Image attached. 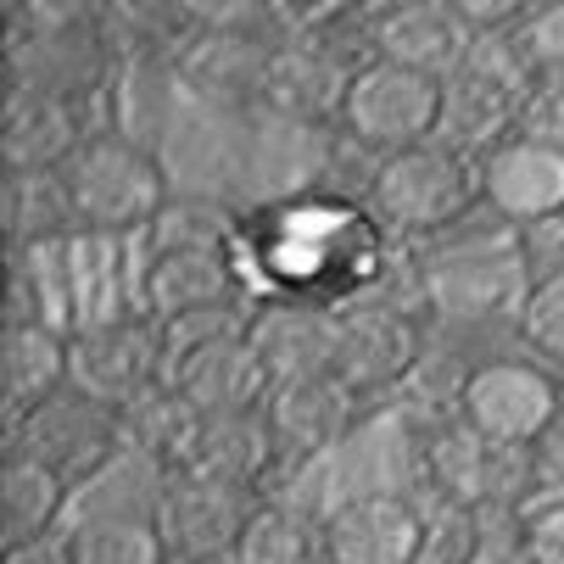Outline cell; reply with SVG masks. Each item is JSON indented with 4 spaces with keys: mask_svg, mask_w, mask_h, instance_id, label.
<instances>
[{
    "mask_svg": "<svg viewBox=\"0 0 564 564\" xmlns=\"http://www.w3.org/2000/svg\"><path fill=\"white\" fill-rule=\"evenodd\" d=\"M235 269L258 302L302 307H358V302H414L425 307V269L414 247L375 218L369 202L307 185L240 207ZM431 318V313H425Z\"/></svg>",
    "mask_w": 564,
    "mask_h": 564,
    "instance_id": "cell-1",
    "label": "cell"
},
{
    "mask_svg": "<svg viewBox=\"0 0 564 564\" xmlns=\"http://www.w3.org/2000/svg\"><path fill=\"white\" fill-rule=\"evenodd\" d=\"M542 73L547 56L536 45V29L475 34L469 56L442 78V140L469 156H487L492 145L514 140Z\"/></svg>",
    "mask_w": 564,
    "mask_h": 564,
    "instance_id": "cell-2",
    "label": "cell"
},
{
    "mask_svg": "<svg viewBox=\"0 0 564 564\" xmlns=\"http://www.w3.org/2000/svg\"><path fill=\"white\" fill-rule=\"evenodd\" d=\"M62 185L73 196L78 235H101V240H134V235L145 240L156 213L174 202L163 163L123 129H101L78 145L73 163L62 169Z\"/></svg>",
    "mask_w": 564,
    "mask_h": 564,
    "instance_id": "cell-3",
    "label": "cell"
},
{
    "mask_svg": "<svg viewBox=\"0 0 564 564\" xmlns=\"http://www.w3.org/2000/svg\"><path fill=\"white\" fill-rule=\"evenodd\" d=\"M480 202H487L480 196V156L447 140L386 156L375 174V191H369L375 218L414 252L431 247L436 235H447L453 224H464Z\"/></svg>",
    "mask_w": 564,
    "mask_h": 564,
    "instance_id": "cell-4",
    "label": "cell"
},
{
    "mask_svg": "<svg viewBox=\"0 0 564 564\" xmlns=\"http://www.w3.org/2000/svg\"><path fill=\"white\" fill-rule=\"evenodd\" d=\"M191 34L169 73L213 107H263V85L280 51L274 7H191Z\"/></svg>",
    "mask_w": 564,
    "mask_h": 564,
    "instance_id": "cell-5",
    "label": "cell"
},
{
    "mask_svg": "<svg viewBox=\"0 0 564 564\" xmlns=\"http://www.w3.org/2000/svg\"><path fill=\"white\" fill-rule=\"evenodd\" d=\"M431 358V318L414 302H358L336 318V380H347L364 402L409 391L420 364Z\"/></svg>",
    "mask_w": 564,
    "mask_h": 564,
    "instance_id": "cell-6",
    "label": "cell"
},
{
    "mask_svg": "<svg viewBox=\"0 0 564 564\" xmlns=\"http://www.w3.org/2000/svg\"><path fill=\"white\" fill-rule=\"evenodd\" d=\"M156 386H169V347L145 313H123L67 336V391H78L96 409L123 414Z\"/></svg>",
    "mask_w": 564,
    "mask_h": 564,
    "instance_id": "cell-7",
    "label": "cell"
},
{
    "mask_svg": "<svg viewBox=\"0 0 564 564\" xmlns=\"http://www.w3.org/2000/svg\"><path fill=\"white\" fill-rule=\"evenodd\" d=\"M558 409H564V380L531 364L525 352L475 358L458 397L464 425L492 447H536Z\"/></svg>",
    "mask_w": 564,
    "mask_h": 564,
    "instance_id": "cell-8",
    "label": "cell"
},
{
    "mask_svg": "<svg viewBox=\"0 0 564 564\" xmlns=\"http://www.w3.org/2000/svg\"><path fill=\"white\" fill-rule=\"evenodd\" d=\"M341 134L375 156H397V151L442 140V78L414 73V67H391V62H369L347 90Z\"/></svg>",
    "mask_w": 564,
    "mask_h": 564,
    "instance_id": "cell-9",
    "label": "cell"
},
{
    "mask_svg": "<svg viewBox=\"0 0 564 564\" xmlns=\"http://www.w3.org/2000/svg\"><path fill=\"white\" fill-rule=\"evenodd\" d=\"M7 453L40 458L73 492H85L101 475H112V464H123V436H118V414L96 409L78 391H62L7 436Z\"/></svg>",
    "mask_w": 564,
    "mask_h": 564,
    "instance_id": "cell-10",
    "label": "cell"
},
{
    "mask_svg": "<svg viewBox=\"0 0 564 564\" xmlns=\"http://www.w3.org/2000/svg\"><path fill=\"white\" fill-rule=\"evenodd\" d=\"M258 503L263 498H240L196 475H163V480H151L145 514L163 531L174 564H229Z\"/></svg>",
    "mask_w": 564,
    "mask_h": 564,
    "instance_id": "cell-11",
    "label": "cell"
},
{
    "mask_svg": "<svg viewBox=\"0 0 564 564\" xmlns=\"http://www.w3.org/2000/svg\"><path fill=\"white\" fill-rule=\"evenodd\" d=\"M431 509L414 492H358L325 514V564H420Z\"/></svg>",
    "mask_w": 564,
    "mask_h": 564,
    "instance_id": "cell-12",
    "label": "cell"
},
{
    "mask_svg": "<svg viewBox=\"0 0 564 564\" xmlns=\"http://www.w3.org/2000/svg\"><path fill=\"white\" fill-rule=\"evenodd\" d=\"M375 402H364L347 380L336 375H313V380H285L274 386L269 397V431H274V447H280V469L285 464H313L325 458L330 447H341L364 420H369Z\"/></svg>",
    "mask_w": 564,
    "mask_h": 564,
    "instance_id": "cell-13",
    "label": "cell"
},
{
    "mask_svg": "<svg viewBox=\"0 0 564 564\" xmlns=\"http://www.w3.org/2000/svg\"><path fill=\"white\" fill-rule=\"evenodd\" d=\"M169 386L191 402L202 420H240V414H263L274 397V375L247 336L229 341H207L191 352L169 358Z\"/></svg>",
    "mask_w": 564,
    "mask_h": 564,
    "instance_id": "cell-14",
    "label": "cell"
},
{
    "mask_svg": "<svg viewBox=\"0 0 564 564\" xmlns=\"http://www.w3.org/2000/svg\"><path fill=\"white\" fill-rule=\"evenodd\" d=\"M213 307H252L229 252H145L134 274V313H145L156 330L191 313Z\"/></svg>",
    "mask_w": 564,
    "mask_h": 564,
    "instance_id": "cell-15",
    "label": "cell"
},
{
    "mask_svg": "<svg viewBox=\"0 0 564 564\" xmlns=\"http://www.w3.org/2000/svg\"><path fill=\"white\" fill-rule=\"evenodd\" d=\"M358 73L364 67L341 56L330 40H280L263 85V112L296 129H341V107Z\"/></svg>",
    "mask_w": 564,
    "mask_h": 564,
    "instance_id": "cell-16",
    "label": "cell"
},
{
    "mask_svg": "<svg viewBox=\"0 0 564 564\" xmlns=\"http://www.w3.org/2000/svg\"><path fill=\"white\" fill-rule=\"evenodd\" d=\"M96 96H51V90H23L12 85L7 118H0V163L7 174H62L73 151L107 123H90Z\"/></svg>",
    "mask_w": 564,
    "mask_h": 564,
    "instance_id": "cell-17",
    "label": "cell"
},
{
    "mask_svg": "<svg viewBox=\"0 0 564 564\" xmlns=\"http://www.w3.org/2000/svg\"><path fill=\"white\" fill-rule=\"evenodd\" d=\"M369 45L375 62L447 78L469 56L475 34L458 0H386V7H369Z\"/></svg>",
    "mask_w": 564,
    "mask_h": 564,
    "instance_id": "cell-18",
    "label": "cell"
},
{
    "mask_svg": "<svg viewBox=\"0 0 564 564\" xmlns=\"http://www.w3.org/2000/svg\"><path fill=\"white\" fill-rule=\"evenodd\" d=\"M480 196L498 218H509L520 235L564 218V156L514 134L480 156Z\"/></svg>",
    "mask_w": 564,
    "mask_h": 564,
    "instance_id": "cell-19",
    "label": "cell"
},
{
    "mask_svg": "<svg viewBox=\"0 0 564 564\" xmlns=\"http://www.w3.org/2000/svg\"><path fill=\"white\" fill-rule=\"evenodd\" d=\"M336 318L341 313L302 307V302H258L252 307V347L269 364L274 386L336 369Z\"/></svg>",
    "mask_w": 564,
    "mask_h": 564,
    "instance_id": "cell-20",
    "label": "cell"
},
{
    "mask_svg": "<svg viewBox=\"0 0 564 564\" xmlns=\"http://www.w3.org/2000/svg\"><path fill=\"white\" fill-rule=\"evenodd\" d=\"M274 469H280V447H274L269 420L240 414V420H207L180 475L213 480V487H229L240 498H269Z\"/></svg>",
    "mask_w": 564,
    "mask_h": 564,
    "instance_id": "cell-21",
    "label": "cell"
},
{
    "mask_svg": "<svg viewBox=\"0 0 564 564\" xmlns=\"http://www.w3.org/2000/svg\"><path fill=\"white\" fill-rule=\"evenodd\" d=\"M67 391V330L56 325H0V402L7 436Z\"/></svg>",
    "mask_w": 564,
    "mask_h": 564,
    "instance_id": "cell-22",
    "label": "cell"
},
{
    "mask_svg": "<svg viewBox=\"0 0 564 564\" xmlns=\"http://www.w3.org/2000/svg\"><path fill=\"white\" fill-rule=\"evenodd\" d=\"M202 414L174 391V386H156L140 402L118 414V436H123V458L140 464L145 475H180L191 464V447L202 436Z\"/></svg>",
    "mask_w": 564,
    "mask_h": 564,
    "instance_id": "cell-23",
    "label": "cell"
},
{
    "mask_svg": "<svg viewBox=\"0 0 564 564\" xmlns=\"http://www.w3.org/2000/svg\"><path fill=\"white\" fill-rule=\"evenodd\" d=\"M67 503H73V487L56 469H45L29 453H7V458H0V536H7V547L67 531L62 525Z\"/></svg>",
    "mask_w": 564,
    "mask_h": 564,
    "instance_id": "cell-24",
    "label": "cell"
},
{
    "mask_svg": "<svg viewBox=\"0 0 564 564\" xmlns=\"http://www.w3.org/2000/svg\"><path fill=\"white\" fill-rule=\"evenodd\" d=\"M0 224H7V252H51L78 235L73 196L62 174H7L0 185Z\"/></svg>",
    "mask_w": 564,
    "mask_h": 564,
    "instance_id": "cell-25",
    "label": "cell"
},
{
    "mask_svg": "<svg viewBox=\"0 0 564 564\" xmlns=\"http://www.w3.org/2000/svg\"><path fill=\"white\" fill-rule=\"evenodd\" d=\"M73 564H174L169 542L145 509H107L67 525Z\"/></svg>",
    "mask_w": 564,
    "mask_h": 564,
    "instance_id": "cell-26",
    "label": "cell"
},
{
    "mask_svg": "<svg viewBox=\"0 0 564 564\" xmlns=\"http://www.w3.org/2000/svg\"><path fill=\"white\" fill-rule=\"evenodd\" d=\"M235 240H240V207H229L224 196L174 191V202L145 229V252H229L235 258Z\"/></svg>",
    "mask_w": 564,
    "mask_h": 564,
    "instance_id": "cell-27",
    "label": "cell"
},
{
    "mask_svg": "<svg viewBox=\"0 0 564 564\" xmlns=\"http://www.w3.org/2000/svg\"><path fill=\"white\" fill-rule=\"evenodd\" d=\"M229 564H325V520L302 514L285 498H263Z\"/></svg>",
    "mask_w": 564,
    "mask_h": 564,
    "instance_id": "cell-28",
    "label": "cell"
},
{
    "mask_svg": "<svg viewBox=\"0 0 564 564\" xmlns=\"http://www.w3.org/2000/svg\"><path fill=\"white\" fill-rule=\"evenodd\" d=\"M514 336L531 364H542L547 375L564 380V269H547L531 280L520 318H514Z\"/></svg>",
    "mask_w": 564,
    "mask_h": 564,
    "instance_id": "cell-29",
    "label": "cell"
},
{
    "mask_svg": "<svg viewBox=\"0 0 564 564\" xmlns=\"http://www.w3.org/2000/svg\"><path fill=\"white\" fill-rule=\"evenodd\" d=\"M520 134L564 156V62H547L542 85H536V96H531V107H525Z\"/></svg>",
    "mask_w": 564,
    "mask_h": 564,
    "instance_id": "cell-30",
    "label": "cell"
},
{
    "mask_svg": "<svg viewBox=\"0 0 564 564\" xmlns=\"http://www.w3.org/2000/svg\"><path fill=\"white\" fill-rule=\"evenodd\" d=\"M525 536L542 564H564V492H547L525 509Z\"/></svg>",
    "mask_w": 564,
    "mask_h": 564,
    "instance_id": "cell-31",
    "label": "cell"
},
{
    "mask_svg": "<svg viewBox=\"0 0 564 564\" xmlns=\"http://www.w3.org/2000/svg\"><path fill=\"white\" fill-rule=\"evenodd\" d=\"M536 464H542L547 492H564V409H558L553 425L542 431V442H536Z\"/></svg>",
    "mask_w": 564,
    "mask_h": 564,
    "instance_id": "cell-32",
    "label": "cell"
},
{
    "mask_svg": "<svg viewBox=\"0 0 564 564\" xmlns=\"http://www.w3.org/2000/svg\"><path fill=\"white\" fill-rule=\"evenodd\" d=\"M7 564H73L67 531H56V536H40V542H18V547H7Z\"/></svg>",
    "mask_w": 564,
    "mask_h": 564,
    "instance_id": "cell-33",
    "label": "cell"
}]
</instances>
